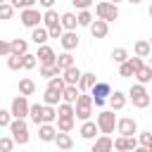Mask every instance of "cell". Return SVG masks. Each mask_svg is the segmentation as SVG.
<instances>
[{"label":"cell","mask_w":152,"mask_h":152,"mask_svg":"<svg viewBox=\"0 0 152 152\" xmlns=\"http://www.w3.org/2000/svg\"><path fill=\"white\" fill-rule=\"evenodd\" d=\"M55 64H57V69L62 71V69H66V66H71V64H74V55H71L69 50H64L62 55H57V57H55Z\"/></svg>","instance_id":"obj_28"},{"label":"cell","mask_w":152,"mask_h":152,"mask_svg":"<svg viewBox=\"0 0 152 152\" xmlns=\"http://www.w3.org/2000/svg\"><path fill=\"white\" fill-rule=\"evenodd\" d=\"M55 116H57L55 107H52V104H43V124H52Z\"/></svg>","instance_id":"obj_38"},{"label":"cell","mask_w":152,"mask_h":152,"mask_svg":"<svg viewBox=\"0 0 152 152\" xmlns=\"http://www.w3.org/2000/svg\"><path fill=\"white\" fill-rule=\"evenodd\" d=\"M14 10H24V7H36L38 5V0H7Z\"/></svg>","instance_id":"obj_40"},{"label":"cell","mask_w":152,"mask_h":152,"mask_svg":"<svg viewBox=\"0 0 152 152\" xmlns=\"http://www.w3.org/2000/svg\"><path fill=\"white\" fill-rule=\"evenodd\" d=\"M19 19H21V24H24V26L33 28V26H38V24H40V12H38L36 7H24V10H21V14H19Z\"/></svg>","instance_id":"obj_9"},{"label":"cell","mask_w":152,"mask_h":152,"mask_svg":"<svg viewBox=\"0 0 152 152\" xmlns=\"http://www.w3.org/2000/svg\"><path fill=\"white\" fill-rule=\"evenodd\" d=\"M59 43H62V48H64V50H69V52H71V50H76V48H78V43H81V40H78V33H76V31H62Z\"/></svg>","instance_id":"obj_12"},{"label":"cell","mask_w":152,"mask_h":152,"mask_svg":"<svg viewBox=\"0 0 152 152\" xmlns=\"http://www.w3.org/2000/svg\"><path fill=\"white\" fill-rule=\"evenodd\" d=\"M12 150H14L12 135H10V138H0V152H12Z\"/></svg>","instance_id":"obj_44"},{"label":"cell","mask_w":152,"mask_h":152,"mask_svg":"<svg viewBox=\"0 0 152 152\" xmlns=\"http://www.w3.org/2000/svg\"><path fill=\"white\" fill-rule=\"evenodd\" d=\"M71 5H74L76 10H88V7L93 5V0H71Z\"/></svg>","instance_id":"obj_46"},{"label":"cell","mask_w":152,"mask_h":152,"mask_svg":"<svg viewBox=\"0 0 152 152\" xmlns=\"http://www.w3.org/2000/svg\"><path fill=\"white\" fill-rule=\"evenodd\" d=\"M126 2H131V5H138V2H142V0H126Z\"/></svg>","instance_id":"obj_51"},{"label":"cell","mask_w":152,"mask_h":152,"mask_svg":"<svg viewBox=\"0 0 152 152\" xmlns=\"http://www.w3.org/2000/svg\"><path fill=\"white\" fill-rule=\"evenodd\" d=\"M59 26L64 28V31H76V14L74 12H64V14H59Z\"/></svg>","instance_id":"obj_22"},{"label":"cell","mask_w":152,"mask_h":152,"mask_svg":"<svg viewBox=\"0 0 152 152\" xmlns=\"http://www.w3.org/2000/svg\"><path fill=\"white\" fill-rule=\"evenodd\" d=\"M59 100H62V95H59L57 90H52V88H45V93H43V104H52V107H55Z\"/></svg>","instance_id":"obj_32"},{"label":"cell","mask_w":152,"mask_h":152,"mask_svg":"<svg viewBox=\"0 0 152 152\" xmlns=\"http://www.w3.org/2000/svg\"><path fill=\"white\" fill-rule=\"evenodd\" d=\"M33 93H36V83H33L31 78H21V81H19V95H26V97H28V95H33Z\"/></svg>","instance_id":"obj_31"},{"label":"cell","mask_w":152,"mask_h":152,"mask_svg":"<svg viewBox=\"0 0 152 152\" xmlns=\"http://www.w3.org/2000/svg\"><path fill=\"white\" fill-rule=\"evenodd\" d=\"M7 66L12 69V71H19L21 69V55H7Z\"/></svg>","instance_id":"obj_39"},{"label":"cell","mask_w":152,"mask_h":152,"mask_svg":"<svg viewBox=\"0 0 152 152\" xmlns=\"http://www.w3.org/2000/svg\"><path fill=\"white\" fill-rule=\"evenodd\" d=\"M95 14H97V19H104L109 24V21H114L119 17V5L116 2H109V0H102V2L95 5Z\"/></svg>","instance_id":"obj_5"},{"label":"cell","mask_w":152,"mask_h":152,"mask_svg":"<svg viewBox=\"0 0 152 152\" xmlns=\"http://www.w3.org/2000/svg\"><path fill=\"white\" fill-rule=\"evenodd\" d=\"M135 147H138L135 135H119L116 140H112V150H119V152H128V150H135Z\"/></svg>","instance_id":"obj_10"},{"label":"cell","mask_w":152,"mask_h":152,"mask_svg":"<svg viewBox=\"0 0 152 152\" xmlns=\"http://www.w3.org/2000/svg\"><path fill=\"white\" fill-rule=\"evenodd\" d=\"M59 74H62V78H64V83H71V86H76V83H78V76H81V69H78L76 64H71V66H66V69H62Z\"/></svg>","instance_id":"obj_18"},{"label":"cell","mask_w":152,"mask_h":152,"mask_svg":"<svg viewBox=\"0 0 152 152\" xmlns=\"http://www.w3.org/2000/svg\"><path fill=\"white\" fill-rule=\"evenodd\" d=\"M119 76H121V78H128V76H133V64H131L128 59L119 64Z\"/></svg>","instance_id":"obj_41"},{"label":"cell","mask_w":152,"mask_h":152,"mask_svg":"<svg viewBox=\"0 0 152 152\" xmlns=\"http://www.w3.org/2000/svg\"><path fill=\"white\" fill-rule=\"evenodd\" d=\"M52 142H57V147H59V150H71V147H74L71 135H69V133H64V131H57V133H55V138H52Z\"/></svg>","instance_id":"obj_21"},{"label":"cell","mask_w":152,"mask_h":152,"mask_svg":"<svg viewBox=\"0 0 152 152\" xmlns=\"http://www.w3.org/2000/svg\"><path fill=\"white\" fill-rule=\"evenodd\" d=\"M116 133L119 135H135L138 133V121L133 116H124V119H116Z\"/></svg>","instance_id":"obj_8"},{"label":"cell","mask_w":152,"mask_h":152,"mask_svg":"<svg viewBox=\"0 0 152 152\" xmlns=\"http://www.w3.org/2000/svg\"><path fill=\"white\" fill-rule=\"evenodd\" d=\"M28 116H31V121L38 126V124H43V104L40 102H36V104H28Z\"/></svg>","instance_id":"obj_30"},{"label":"cell","mask_w":152,"mask_h":152,"mask_svg":"<svg viewBox=\"0 0 152 152\" xmlns=\"http://www.w3.org/2000/svg\"><path fill=\"white\" fill-rule=\"evenodd\" d=\"M10 121H12V114H10V109H0V128H5Z\"/></svg>","instance_id":"obj_45"},{"label":"cell","mask_w":152,"mask_h":152,"mask_svg":"<svg viewBox=\"0 0 152 152\" xmlns=\"http://www.w3.org/2000/svg\"><path fill=\"white\" fill-rule=\"evenodd\" d=\"M109 107L114 109V112H121L124 107H126V93H121V90H114V93H109Z\"/></svg>","instance_id":"obj_17"},{"label":"cell","mask_w":152,"mask_h":152,"mask_svg":"<svg viewBox=\"0 0 152 152\" xmlns=\"http://www.w3.org/2000/svg\"><path fill=\"white\" fill-rule=\"evenodd\" d=\"M64 86H66V83H64L62 74H57V76L48 78V88H52V90H57V93H62V88H64Z\"/></svg>","instance_id":"obj_35"},{"label":"cell","mask_w":152,"mask_h":152,"mask_svg":"<svg viewBox=\"0 0 152 152\" xmlns=\"http://www.w3.org/2000/svg\"><path fill=\"white\" fill-rule=\"evenodd\" d=\"M10 114L17 119H26L28 116V97L26 95H17L10 104Z\"/></svg>","instance_id":"obj_7"},{"label":"cell","mask_w":152,"mask_h":152,"mask_svg":"<svg viewBox=\"0 0 152 152\" xmlns=\"http://www.w3.org/2000/svg\"><path fill=\"white\" fill-rule=\"evenodd\" d=\"M26 50H28V40H24V38L10 40V52H12V55H24Z\"/></svg>","instance_id":"obj_26"},{"label":"cell","mask_w":152,"mask_h":152,"mask_svg":"<svg viewBox=\"0 0 152 152\" xmlns=\"http://www.w3.org/2000/svg\"><path fill=\"white\" fill-rule=\"evenodd\" d=\"M78 133H81V138H83V140H93V138H95L100 131H97V124H95V121H90V119H83V124H81Z\"/></svg>","instance_id":"obj_14"},{"label":"cell","mask_w":152,"mask_h":152,"mask_svg":"<svg viewBox=\"0 0 152 152\" xmlns=\"http://www.w3.org/2000/svg\"><path fill=\"white\" fill-rule=\"evenodd\" d=\"M128 62L133 64V71H135V69H140V66L145 64V59H142V57H138V55H133V57H128Z\"/></svg>","instance_id":"obj_47"},{"label":"cell","mask_w":152,"mask_h":152,"mask_svg":"<svg viewBox=\"0 0 152 152\" xmlns=\"http://www.w3.org/2000/svg\"><path fill=\"white\" fill-rule=\"evenodd\" d=\"M112 59H114L116 64L126 62V59H128V50H126V48H114V50H112Z\"/></svg>","instance_id":"obj_36"},{"label":"cell","mask_w":152,"mask_h":152,"mask_svg":"<svg viewBox=\"0 0 152 152\" xmlns=\"http://www.w3.org/2000/svg\"><path fill=\"white\" fill-rule=\"evenodd\" d=\"M133 52L138 55V57H150V52H152V45H150V40H135V45H133Z\"/></svg>","instance_id":"obj_27"},{"label":"cell","mask_w":152,"mask_h":152,"mask_svg":"<svg viewBox=\"0 0 152 152\" xmlns=\"http://www.w3.org/2000/svg\"><path fill=\"white\" fill-rule=\"evenodd\" d=\"M109 2H121V0H109Z\"/></svg>","instance_id":"obj_52"},{"label":"cell","mask_w":152,"mask_h":152,"mask_svg":"<svg viewBox=\"0 0 152 152\" xmlns=\"http://www.w3.org/2000/svg\"><path fill=\"white\" fill-rule=\"evenodd\" d=\"M40 21H43L45 28H55V26H59V14H57V10H55V7L45 10V14H40Z\"/></svg>","instance_id":"obj_16"},{"label":"cell","mask_w":152,"mask_h":152,"mask_svg":"<svg viewBox=\"0 0 152 152\" xmlns=\"http://www.w3.org/2000/svg\"><path fill=\"white\" fill-rule=\"evenodd\" d=\"M55 57H57V52L50 48V45H38V52H36V59L40 62V64H55Z\"/></svg>","instance_id":"obj_13"},{"label":"cell","mask_w":152,"mask_h":152,"mask_svg":"<svg viewBox=\"0 0 152 152\" xmlns=\"http://www.w3.org/2000/svg\"><path fill=\"white\" fill-rule=\"evenodd\" d=\"M38 5H40V7H45V10H50V7L55 5V0H38Z\"/></svg>","instance_id":"obj_50"},{"label":"cell","mask_w":152,"mask_h":152,"mask_svg":"<svg viewBox=\"0 0 152 152\" xmlns=\"http://www.w3.org/2000/svg\"><path fill=\"white\" fill-rule=\"evenodd\" d=\"M138 142H140V147H147V150L152 152V133H150V131H142L140 138H138Z\"/></svg>","instance_id":"obj_42"},{"label":"cell","mask_w":152,"mask_h":152,"mask_svg":"<svg viewBox=\"0 0 152 152\" xmlns=\"http://www.w3.org/2000/svg\"><path fill=\"white\" fill-rule=\"evenodd\" d=\"M128 97L133 100V107H138V109H147L150 102H152V97H150V93L142 83H133L131 90H128Z\"/></svg>","instance_id":"obj_4"},{"label":"cell","mask_w":152,"mask_h":152,"mask_svg":"<svg viewBox=\"0 0 152 152\" xmlns=\"http://www.w3.org/2000/svg\"><path fill=\"white\" fill-rule=\"evenodd\" d=\"M57 74H59L57 64H40V76H43V78H52V76H57Z\"/></svg>","instance_id":"obj_34"},{"label":"cell","mask_w":152,"mask_h":152,"mask_svg":"<svg viewBox=\"0 0 152 152\" xmlns=\"http://www.w3.org/2000/svg\"><path fill=\"white\" fill-rule=\"evenodd\" d=\"M88 28H90L93 38H107V33H109V24L104 19H93L88 24Z\"/></svg>","instance_id":"obj_11"},{"label":"cell","mask_w":152,"mask_h":152,"mask_svg":"<svg viewBox=\"0 0 152 152\" xmlns=\"http://www.w3.org/2000/svg\"><path fill=\"white\" fill-rule=\"evenodd\" d=\"M59 95H62V100H64V102H71V104H74V100H76V95H78V86L66 83V86L62 88V93H59Z\"/></svg>","instance_id":"obj_29"},{"label":"cell","mask_w":152,"mask_h":152,"mask_svg":"<svg viewBox=\"0 0 152 152\" xmlns=\"http://www.w3.org/2000/svg\"><path fill=\"white\" fill-rule=\"evenodd\" d=\"M31 40H33L36 45H43V43L48 40V28H45V26H40V24H38V26H33V28H31Z\"/></svg>","instance_id":"obj_25"},{"label":"cell","mask_w":152,"mask_h":152,"mask_svg":"<svg viewBox=\"0 0 152 152\" xmlns=\"http://www.w3.org/2000/svg\"><path fill=\"white\" fill-rule=\"evenodd\" d=\"M55 119H57V131L71 133L74 126H76V116H55Z\"/></svg>","instance_id":"obj_24"},{"label":"cell","mask_w":152,"mask_h":152,"mask_svg":"<svg viewBox=\"0 0 152 152\" xmlns=\"http://www.w3.org/2000/svg\"><path fill=\"white\" fill-rule=\"evenodd\" d=\"M90 114H93V97L88 90H78L74 100V116L83 121V119H90Z\"/></svg>","instance_id":"obj_1"},{"label":"cell","mask_w":152,"mask_h":152,"mask_svg":"<svg viewBox=\"0 0 152 152\" xmlns=\"http://www.w3.org/2000/svg\"><path fill=\"white\" fill-rule=\"evenodd\" d=\"M93 19H95V17L90 14V10H78V14H76V24H78V26H88Z\"/></svg>","instance_id":"obj_33"},{"label":"cell","mask_w":152,"mask_h":152,"mask_svg":"<svg viewBox=\"0 0 152 152\" xmlns=\"http://www.w3.org/2000/svg\"><path fill=\"white\" fill-rule=\"evenodd\" d=\"M36 62H38V59H36V55H31L28 50L21 55V69H33V66H36Z\"/></svg>","instance_id":"obj_37"},{"label":"cell","mask_w":152,"mask_h":152,"mask_svg":"<svg viewBox=\"0 0 152 152\" xmlns=\"http://www.w3.org/2000/svg\"><path fill=\"white\" fill-rule=\"evenodd\" d=\"M7 55H10V43L0 38V57H7Z\"/></svg>","instance_id":"obj_49"},{"label":"cell","mask_w":152,"mask_h":152,"mask_svg":"<svg viewBox=\"0 0 152 152\" xmlns=\"http://www.w3.org/2000/svg\"><path fill=\"white\" fill-rule=\"evenodd\" d=\"M14 17V7L10 2H0V19H12Z\"/></svg>","instance_id":"obj_43"},{"label":"cell","mask_w":152,"mask_h":152,"mask_svg":"<svg viewBox=\"0 0 152 152\" xmlns=\"http://www.w3.org/2000/svg\"><path fill=\"white\" fill-rule=\"evenodd\" d=\"M55 133H57V128H55L52 124H38V138H40L43 142H52Z\"/></svg>","instance_id":"obj_20"},{"label":"cell","mask_w":152,"mask_h":152,"mask_svg":"<svg viewBox=\"0 0 152 152\" xmlns=\"http://www.w3.org/2000/svg\"><path fill=\"white\" fill-rule=\"evenodd\" d=\"M62 31H64L62 26H55V28H48V38H59V36H62Z\"/></svg>","instance_id":"obj_48"},{"label":"cell","mask_w":152,"mask_h":152,"mask_svg":"<svg viewBox=\"0 0 152 152\" xmlns=\"http://www.w3.org/2000/svg\"><path fill=\"white\" fill-rule=\"evenodd\" d=\"M133 76H135V81H138V83L147 86V83L152 81V66H150V64H142L140 69H135V71H133Z\"/></svg>","instance_id":"obj_19"},{"label":"cell","mask_w":152,"mask_h":152,"mask_svg":"<svg viewBox=\"0 0 152 152\" xmlns=\"http://www.w3.org/2000/svg\"><path fill=\"white\" fill-rule=\"evenodd\" d=\"M93 140H95V142H93V152H109V150H112V138H109L107 133H100V135H95Z\"/></svg>","instance_id":"obj_15"},{"label":"cell","mask_w":152,"mask_h":152,"mask_svg":"<svg viewBox=\"0 0 152 152\" xmlns=\"http://www.w3.org/2000/svg\"><path fill=\"white\" fill-rule=\"evenodd\" d=\"M95 81H97V76H95L93 71H86V74L81 71V76H78V83H76V86H78V90H90V86H93Z\"/></svg>","instance_id":"obj_23"},{"label":"cell","mask_w":152,"mask_h":152,"mask_svg":"<svg viewBox=\"0 0 152 152\" xmlns=\"http://www.w3.org/2000/svg\"><path fill=\"white\" fill-rule=\"evenodd\" d=\"M95 124H97V131L100 133H114V126H116V114H114V109H104V112H100L97 114V119H95Z\"/></svg>","instance_id":"obj_6"},{"label":"cell","mask_w":152,"mask_h":152,"mask_svg":"<svg viewBox=\"0 0 152 152\" xmlns=\"http://www.w3.org/2000/svg\"><path fill=\"white\" fill-rule=\"evenodd\" d=\"M88 93H90V97H93V107H104V102H107V97H109V93H112V86H109L107 81H95Z\"/></svg>","instance_id":"obj_3"},{"label":"cell","mask_w":152,"mask_h":152,"mask_svg":"<svg viewBox=\"0 0 152 152\" xmlns=\"http://www.w3.org/2000/svg\"><path fill=\"white\" fill-rule=\"evenodd\" d=\"M7 128H10V133H12L14 145H26V142H28V124H26V119L12 116V121L7 124Z\"/></svg>","instance_id":"obj_2"},{"label":"cell","mask_w":152,"mask_h":152,"mask_svg":"<svg viewBox=\"0 0 152 152\" xmlns=\"http://www.w3.org/2000/svg\"><path fill=\"white\" fill-rule=\"evenodd\" d=\"M0 2H7V0H0Z\"/></svg>","instance_id":"obj_53"}]
</instances>
